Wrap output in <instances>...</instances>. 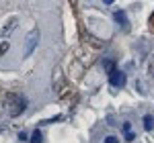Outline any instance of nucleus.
<instances>
[{
	"label": "nucleus",
	"mask_w": 154,
	"mask_h": 143,
	"mask_svg": "<svg viewBox=\"0 0 154 143\" xmlns=\"http://www.w3.org/2000/svg\"><path fill=\"white\" fill-rule=\"evenodd\" d=\"M27 107V100H25L23 96H8V112H11L12 117H17V115H21Z\"/></svg>",
	"instance_id": "nucleus-1"
},
{
	"label": "nucleus",
	"mask_w": 154,
	"mask_h": 143,
	"mask_svg": "<svg viewBox=\"0 0 154 143\" xmlns=\"http://www.w3.org/2000/svg\"><path fill=\"white\" fill-rule=\"evenodd\" d=\"M37 43H39V29H33V31L27 35V41H25V57H29V55L35 51Z\"/></svg>",
	"instance_id": "nucleus-2"
},
{
	"label": "nucleus",
	"mask_w": 154,
	"mask_h": 143,
	"mask_svg": "<svg viewBox=\"0 0 154 143\" xmlns=\"http://www.w3.org/2000/svg\"><path fill=\"white\" fill-rule=\"evenodd\" d=\"M109 84L111 86H115V88H119V86H123L125 84V74L119 70H113L111 74H109Z\"/></svg>",
	"instance_id": "nucleus-3"
},
{
	"label": "nucleus",
	"mask_w": 154,
	"mask_h": 143,
	"mask_svg": "<svg viewBox=\"0 0 154 143\" xmlns=\"http://www.w3.org/2000/svg\"><path fill=\"white\" fill-rule=\"evenodd\" d=\"M17 27H19V19H17V16H12V19H8V21H6V25L2 27L0 35H2V37H8V35L12 33V31L17 29Z\"/></svg>",
	"instance_id": "nucleus-4"
},
{
	"label": "nucleus",
	"mask_w": 154,
	"mask_h": 143,
	"mask_svg": "<svg viewBox=\"0 0 154 143\" xmlns=\"http://www.w3.org/2000/svg\"><path fill=\"white\" fill-rule=\"evenodd\" d=\"M41 141H43L41 131H33V135H31V143H41Z\"/></svg>",
	"instance_id": "nucleus-5"
},
{
	"label": "nucleus",
	"mask_w": 154,
	"mask_h": 143,
	"mask_svg": "<svg viewBox=\"0 0 154 143\" xmlns=\"http://www.w3.org/2000/svg\"><path fill=\"white\" fill-rule=\"evenodd\" d=\"M144 127H146L148 131H152V129H154V121H152V117H144Z\"/></svg>",
	"instance_id": "nucleus-6"
},
{
	"label": "nucleus",
	"mask_w": 154,
	"mask_h": 143,
	"mask_svg": "<svg viewBox=\"0 0 154 143\" xmlns=\"http://www.w3.org/2000/svg\"><path fill=\"white\" fill-rule=\"evenodd\" d=\"M115 21H117L119 25H125V14H123L121 10H117L115 12Z\"/></svg>",
	"instance_id": "nucleus-7"
},
{
	"label": "nucleus",
	"mask_w": 154,
	"mask_h": 143,
	"mask_svg": "<svg viewBox=\"0 0 154 143\" xmlns=\"http://www.w3.org/2000/svg\"><path fill=\"white\" fill-rule=\"evenodd\" d=\"M134 137H136V135H134V131H128V133H125V141H134Z\"/></svg>",
	"instance_id": "nucleus-8"
},
{
	"label": "nucleus",
	"mask_w": 154,
	"mask_h": 143,
	"mask_svg": "<svg viewBox=\"0 0 154 143\" xmlns=\"http://www.w3.org/2000/svg\"><path fill=\"white\" fill-rule=\"evenodd\" d=\"M105 143H119L117 137H105Z\"/></svg>",
	"instance_id": "nucleus-9"
},
{
	"label": "nucleus",
	"mask_w": 154,
	"mask_h": 143,
	"mask_svg": "<svg viewBox=\"0 0 154 143\" xmlns=\"http://www.w3.org/2000/svg\"><path fill=\"white\" fill-rule=\"evenodd\" d=\"M6 51H8V43H2L0 45V53H6Z\"/></svg>",
	"instance_id": "nucleus-10"
},
{
	"label": "nucleus",
	"mask_w": 154,
	"mask_h": 143,
	"mask_svg": "<svg viewBox=\"0 0 154 143\" xmlns=\"http://www.w3.org/2000/svg\"><path fill=\"white\" fill-rule=\"evenodd\" d=\"M123 131H125V133L131 131V125H130V123H125V125H123Z\"/></svg>",
	"instance_id": "nucleus-11"
},
{
	"label": "nucleus",
	"mask_w": 154,
	"mask_h": 143,
	"mask_svg": "<svg viewBox=\"0 0 154 143\" xmlns=\"http://www.w3.org/2000/svg\"><path fill=\"white\" fill-rule=\"evenodd\" d=\"M103 2H105V4H113L115 0H103Z\"/></svg>",
	"instance_id": "nucleus-12"
},
{
	"label": "nucleus",
	"mask_w": 154,
	"mask_h": 143,
	"mask_svg": "<svg viewBox=\"0 0 154 143\" xmlns=\"http://www.w3.org/2000/svg\"><path fill=\"white\" fill-rule=\"evenodd\" d=\"M150 68H152V70H154V55H152V66H150Z\"/></svg>",
	"instance_id": "nucleus-13"
}]
</instances>
